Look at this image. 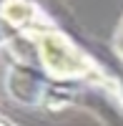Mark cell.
Returning <instances> with one entry per match:
<instances>
[{
    "mask_svg": "<svg viewBox=\"0 0 123 126\" xmlns=\"http://www.w3.org/2000/svg\"><path fill=\"white\" fill-rule=\"evenodd\" d=\"M5 91L20 106L45 109L53 93V81L30 63H13L5 73Z\"/></svg>",
    "mask_w": 123,
    "mask_h": 126,
    "instance_id": "obj_1",
    "label": "cell"
},
{
    "mask_svg": "<svg viewBox=\"0 0 123 126\" xmlns=\"http://www.w3.org/2000/svg\"><path fill=\"white\" fill-rule=\"evenodd\" d=\"M0 25L10 30V35H23L30 30L55 25L35 0H3L0 3Z\"/></svg>",
    "mask_w": 123,
    "mask_h": 126,
    "instance_id": "obj_2",
    "label": "cell"
},
{
    "mask_svg": "<svg viewBox=\"0 0 123 126\" xmlns=\"http://www.w3.org/2000/svg\"><path fill=\"white\" fill-rule=\"evenodd\" d=\"M113 53L123 61V15L118 20V28H116V35H113Z\"/></svg>",
    "mask_w": 123,
    "mask_h": 126,
    "instance_id": "obj_3",
    "label": "cell"
},
{
    "mask_svg": "<svg viewBox=\"0 0 123 126\" xmlns=\"http://www.w3.org/2000/svg\"><path fill=\"white\" fill-rule=\"evenodd\" d=\"M0 126H10V124H8V121H5V119H0Z\"/></svg>",
    "mask_w": 123,
    "mask_h": 126,
    "instance_id": "obj_4",
    "label": "cell"
},
{
    "mask_svg": "<svg viewBox=\"0 0 123 126\" xmlns=\"http://www.w3.org/2000/svg\"><path fill=\"white\" fill-rule=\"evenodd\" d=\"M0 3H3V0H0Z\"/></svg>",
    "mask_w": 123,
    "mask_h": 126,
    "instance_id": "obj_5",
    "label": "cell"
}]
</instances>
